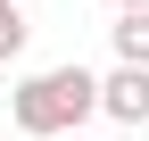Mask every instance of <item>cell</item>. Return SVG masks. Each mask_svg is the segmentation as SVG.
Returning <instances> with one entry per match:
<instances>
[{"label": "cell", "mask_w": 149, "mask_h": 141, "mask_svg": "<svg viewBox=\"0 0 149 141\" xmlns=\"http://www.w3.org/2000/svg\"><path fill=\"white\" fill-rule=\"evenodd\" d=\"M8 116H17V133H33V141H50V133H83L91 116H100V75L91 66H42V75H25L8 91Z\"/></svg>", "instance_id": "cell-1"}, {"label": "cell", "mask_w": 149, "mask_h": 141, "mask_svg": "<svg viewBox=\"0 0 149 141\" xmlns=\"http://www.w3.org/2000/svg\"><path fill=\"white\" fill-rule=\"evenodd\" d=\"M100 116H116V125H149V66H133V58H116L100 75Z\"/></svg>", "instance_id": "cell-2"}, {"label": "cell", "mask_w": 149, "mask_h": 141, "mask_svg": "<svg viewBox=\"0 0 149 141\" xmlns=\"http://www.w3.org/2000/svg\"><path fill=\"white\" fill-rule=\"evenodd\" d=\"M108 42H116V58L149 66V0H141V8H116V25H108Z\"/></svg>", "instance_id": "cell-3"}, {"label": "cell", "mask_w": 149, "mask_h": 141, "mask_svg": "<svg viewBox=\"0 0 149 141\" xmlns=\"http://www.w3.org/2000/svg\"><path fill=\"white\" fill-rule=\"evenodd\" d=\"M33 25H25V0H0V58H25Z\"/></svg>", "instance_id": "cell-4"}, {"label": "cell", "mask_w": 149, "mask_h": 141, "mask_svg": "<svg viewBox=\"0 0 149 141\" xmlns=\"http://www.w3.org/2000/svg\"><path fill=\"white\" fill-rule=\"evenodd\" d=\"M50 141H91V133H50Z\"/></svg>", "instance_id": "cell-5"}, {"label": "cell", "mask_w": 149, "mask_h": 141, "mask_svg": "<svg viewBox=\"0 0 149 141\" xmlns=\"http://www.w3.org/2000/svg\"><path fill=\"white\" fill-rule=\"evenodd\" d=\"M108 8H141V0H108Z\"/></svg>", "instance_id": "cell-6"}]
</instances>
